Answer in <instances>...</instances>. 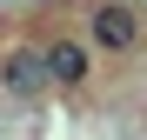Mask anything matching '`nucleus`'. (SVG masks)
I'll use <instances>...</instances> for the list:
<instances>
[{"instance_id": "obj_1", "label": "nucleus", "mask_w": 147, "mask_h": 140, "mask_svg": "<svg viewBox=\"0 0 147 140\" xmlns=\"http://www.w3.org/2000/svg\"><path fill=\"white\" fill-rule=\"evenodd\" d=\"M87 47H100V54H134L140 47V7L100 0V7L87 13Z\"/></svg>"}, {"instance_id": "obj_2", "label": "nucleus", "mask_w": 147, "mask_h": 140, "mask_svg": "<svg viewBox=\"0 0 147 140\" xmlns=\"http://www.w3.org/2000/svg\"><path fill=\"white\" fill-rule=\"evenodd\" d=\"M0 87L13 93V100H40L47 87V47H7L0 54Z\"/></svg>"}, {"instance_id": "obj_3", "label": "nucleus", "mask_w": 147, "mask_h": 140, "mask_svg": "<svg viewBox=\"0 0 147 140\" xmlns=\"http://www.w3.org/2000/svg\"><path fill=\"white\" fill-rule=\"evenodd\" d=\"M87 74H94V47L87 40H54L47 47V80H54L60 93H80Z\"/></svg>"}, {"instance_id": "obj_4", "label": "nucleus", "mask_w": 147, "mask_h": 140, "mask_svg": "<svg viewBox=\"0 0 147 140\" xmlns=\"http://www.w3.org/2000/svg\"><path fill=\"white\" fill-rule=\"evenodd\" d=\"M127 7H140V0H127Z\"/></svg>"}]
</instances>
